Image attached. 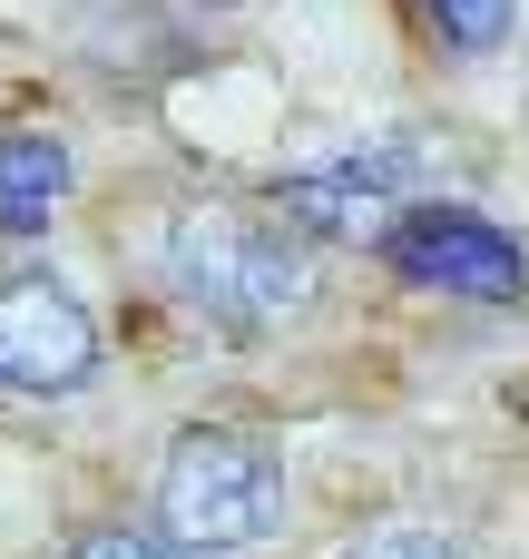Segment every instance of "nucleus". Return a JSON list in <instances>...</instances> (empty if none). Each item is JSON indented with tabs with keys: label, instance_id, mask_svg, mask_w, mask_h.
<instances>
[{
	"label": "nucleus",
	"instance_id": "nucleus-2",
	"mask_svg": "<svg viewBox=\"0 0 529 559\" xmlns=\"http://www.w3.org/2000/svg\"><path fill=\"white\" fill-rule=\"evenodd\" d=\"M157 531L206 550V559L275 540L285 531V462H275V442H255L236 423H187L167 442V462H157Z\"/></svg>",
	"mask_w": 529,
	"mask_h": 559
},
{
	"label": "nucleus",
	"instance_id": "nucleus-1",
	"mask_svg": "<svg viewBox=\"0 0 529 559\" xmlns=\"http://www.w3.org/2000/svg\"><path fill=\"white\" fill-rule=\"evenodd\" d=\"M177 305L236 344H265L314 314V236L265 206H187L157 246Z\"/></svg>",
	"mask_w": 529,
	"mask_h": 559
},
{
	"label": "nucleus",
	"instance_id": "nucleus-5",
	"mask_svg": "<svg viewBox=\"0 0 529 559\" xmlns=\"http://www.w3.org/2000/svg\"><path fill=\"white\" fill-rule=\"evenodd\" d=\"M98 373V324L49 265H0V393L69 403Z\"/></svg>",
	"mask_w": 529,
	"mask_h": 559
},
{
	"label": "nucleus",
	"instance_id": "nucleus-8",
	"mask_svg": "<svg viewBox=\"0 0 529 559\" xmlns=\"http://www.w3.org/2000/svg\"><path fill=\"white\" fill-rule=\"evenodd\" d=\"M69 559H206L187 550V540H167V531H128V521H98V531H79Z\"/></svg>",
	"mask_w": 529,
	"mask_h": 559
},
{
	"label": "nucleus",
	"instance_id": "nucleus-6",
	"mask_svg": "<svg viewBox=\"0 0 529 559\" xmlns=\"http://www.w3.org/2000/svg\"><path fill=\"white\" fill-rule=\"evenodd\" d=\"M69 138L59 128H0V236H39L69 206Z\"/></svg>",
	"mask_w": 529,
	"mask_h": 559
},
{
	"label": "nucleus",
	"instance_id": "nucleus-7",
	"mask_svg": "<svg viewBox=\"0 0 529 559\" xmlns=\"http://www.w3.org/2000/svg\"><path fill=\"white\" fill-rule=\"evenodd\" d=\"M432 29H442V49H461V59H491L510 29H520V0H412Z\"/></svg>",
	"mask_w": 529,
	"mask_h": 559
},
{
	"label": "nucleus",
	"instance_id": "nucleus-9",
	"mask_svg": "<svg viewBox=\"0 0 529 559\" xmlns=\"http://www.w3.org/2000/svg\"><path fill=\"white\" fill-rule=\"evenodd\" d=\"M344 559H471V550H461V540H442V531H422V521H383V531L344 540Z\"/></svg>",
	"mask_w": 529,
	"mask_h": 559
},
{
	"label": "nucleus",
	"instance_id": "nucleus-3",
	"mask_svg": "<svg viewBox=\"0 0 529 559\" xmlns=\"http://www.w3.org/2000/svg\"><path fill=\"white\" fill-rule=\"evenodd\" d=\"M412 206H422V147H412L402 128H373L363 147L314 157V167H294V177L275 187V216H294V226L324 236V246H373V255H383V236H393Z\"/></svg>",
	"mask_w": 529,
	"mask_h": 559
},
{
	"label": "nucleus",
	"instance_id": "nucleus-4",
	"mask_svg": "<svg viewBox=\"0 0 529 559\" xmlns=\"http://www.w3.org/2000/svg\"><path fill=\"white\" fill-rule=\"evenodd\" d=\"M383 265L422 295H461V305H520L529 295V246L510 226H491L481 206H452V197H422L393 236H383Z\"/></svg>",
	"mask_w": 529,
	"mask_h": 559
}]
</instances>
